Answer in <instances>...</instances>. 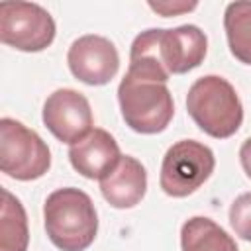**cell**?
<instances>
[{
    "mask_svg": "<svg viewBox=\"0 0 251 251\" xmlns=\"http://www.w3.org/2000/svg\"><path fill=\"white\" fill-rule=\"evenodd\" d=\"M29 229L27 216L22 202L6 188H2L0 208V251H27Z\"/></svg>",
    "mask_w": 251,
    "mask_h": 251,
    "instance_id": "obj_13",
    "label": "cell"
},
{
    "mask_svg": "<svg viewBox=\"0 0 251 251\" xmlns=\"http://www.w3.org/2000/svg\"><path fill=\"white\" fill-rule=\"evenodd\" d=\"M239 161H241L245 175L251 178V137H247L243 141V145L239 147Z\"/></svg>",
    "mask_w": 251,
    "mask_h": 251,
    "instance_id": "obj_17",
    "label": "cell"
},
{
    "mask_svg": "<svg viewBox=\"0 0 251 251\" xmlns=\"http://www.w3.org/2000/svg\"><path fill=\"white\" fill-rule=\"evenodd\" d=\"M186 110L194 124L216 139L231 137L243 122V106L235 88L218 75L194 80L186 94Z\"/></svg>",
    "mask_w": 251,
    "mask_h": 251,
    "instance_id": "obj_2",
    "label": "cell"
},
{
    "mask_svg": "<svg viewBox=\"0 0 251 251\" xmlns=\"http://www.w3.org/2000/svg\"><path fill=\"white\" fill-rule=\"evenodd\" d=\"M100 192L104 200L118 210L137 206L147 192L145 167L135 157L122 155L120 163L100 178Z\"/></svg>",
    "mask_w": 251,
    "mask_h": 251,
    "instance_id": "obj_11",
    "label": "cell"
},
{
    "mask_svg": "<svg viewBox=\"0 0 251 251\" xmlns=\"http://www.w3.org/2000/svg\"><path fill=\"white\" fill-rule=\"evenodd\" d=\"M157 49L169 75H184L202 65L208 51V39L198 25L186 24L173 29H159Z\"/></svg>",
    "mask_w": 251,
    "mask_h": 251,
    "instance_id": "obj_9",
    "label": "cell"
},
{
    "mask_svg": "<svg viewBox=\"0 0 251 251\" xmlns=\"http://www.w3.org/2000/svg\"><path fill=\"white\" fill-rule=\"evenodd\" d=\"M229 224L245 241H251V192L239 194L229 206Z\"/></svg>",
    "mask_w": 251,
    "mask_h": 251,
    "instance_id": "obj_15",
    "label": "cell"
},
{
    "mask_svg": "<svg viewBox=\"0 0 251 251\" xmlns=\"http://www.w3.org/2000/svg\"><path fill=\"white\" fill-rule=\"evenodd\" d=\"M49 241L61 251H84L98 233V214L92 198L75 186L53 190L43 204Z\"/></svg>",
    "mask_w": 251,
    "mask_h": 251,
    "instance_id": "obj_1",
    "label": "cell"
},
{
    "mask_svg": "<svg viewBox=\"0 0 251 251\" xmlns=\"http://www.w3.org/2000/svg\"><path fill=\"white\" fill-rule=\"evenodd\" d=\"M67 63L76 80L90 86H102L116 76L120 55L108 37L88 33L71 43Z\"/></svg>",
    "mask_w": 251,
    "mask_h": 251,
    "instance_id": "obj_8",
    "label": "cell"
},
{
    "mask_svg": "<svg viewBox=\"0 0 251 251\" xmlns=\"http://www.w3.org/2000/svg\"><path fill=\"white\" fill-rule=\"evenodd\" d=\"M0 39L18 51L37 53L55 39V22L51 14L33 2L0 4Z\"/></svg>",
    "mask_w": 251,
    "mask_h": 251,
    "instance_id": "obj_6",
    "label": "cell"
},
{
    "mask_svg": "<svg viewBox=\"0 0 251 251\" xmlns=\"http://www.w3.org/2000/svg\"><path fill=\"white\" fill-rule=\"evenodd\" d=\"M224 29L231 55L251 65V0H237L226 6Z\"/></svg>",
    "mask_w": 251,
    "mask_h": 251,
    "instance_id": "obj_14",
    "label": "cell"
},
{
    "mask_svg": "<svg viewBox=\"0 0 251 251\" xmlns=\"http://www.w3.org/2000/svg\"><path fill=\"white\" fill-rule=\"evenodd\" d=\"M120 159L122 151L118 141L100 127H94L88 135H84L69 149V161L73 169L84 178L92 180H100L102 176H106L120 163Z\"/></svg>",
    "mask_w": 251,
    "mask_h": 251,
    "instance_id": "obj_10",
    "label": "cell"
},
{
    "mask_svg": "<svg viewBox=\"0 0 251 251\" xmlns=\"http://www.w3.org/2000/svg\"><path fill=\"white\" fill-rule=\"evenodd\" d=\"M198 4L196 2H192V4H186V2H149V8L153 10V12H157V14H161V16H165V18H169V16H178V14H182V12H190V10H194Z\"/></svg>",
    "mask_w": 251,
    "mask_h": 251,
    "instance_id": "obj_16",
    "label": "cell"
},
{
    "mask_svg": "<svg viewBox=\"0 0 251 251\" xmlns=\"http://www.w3.org/2000/svg\"><path fill=\"white\" fill-rule=\"evenodd\" d=\"M214 167L216 157L208 145L196 139H180L163 157L159 184L167 196L184 198L210 178Z\"/></svg>",
    "mask_w": 251,
    "mask_h": 251,
    "instance_id": "obj_5",
    "label": "cell"
},
{
    "mask_svg": "<svg viewBox=\"0 0 251 251\" xmlns=\"http://www.w3.org/2000/svg\"><path fill=\"white\" fill-rule=\"evenodd\" d=\"M43 124L61 143L75 145L92 131L90 102L78 90L59 88L43 104Z\"/></svg>",
    "mask_w": 251,
    "mask_h": 251,
    "instance_id": "obj_7",
    "label": "cell"
},
{
    "mask_svg": "<svg viewBox=\"0 0 251 251\" xmlns=\"http://www.w3.org/2000/svg\"><path fill=\"white\" fill-rule=\"evenodd\" d=\"M118 102L126 126L145 135L165 131L175 114L173 94L165 82L131 73H126L118 86Z\"/></svg>",
    "mask_w": 251,
    "mask_h": 251,
    "instance_id": "obj_3",
    "label": "cell"
},
{
    "mask_svg": "<svg viewBox=\"0 0 251 251\" xmlns=\"http://www.w3.org/2000/svg\"><path fill=\"white\" fill-rule=\"evenodd\" d=\"M182 251H239L233 237L214 220L194 216L180 227Z\"/></svg>",
    "mask_w": 251,
    "mask_h": 251,
    "instance_id": "obj_12",
    "label": "cell"
},
{
    "mask_svg": "<svg viewBox=\"0 0 251 251\" xmlns=\"http://www.w3.org/2000/svg\"><path fill=\"white\" fill-rule=\"evenodd\" d=\"M51 167L47 143L22 122L0 120V169L16 180L41 178Z\"/></svg>",
    "mask_w": 251,
    "mask_h": 251,
    "instance_id": "obj_4",
    "label": "cell"
}]
</instances>
